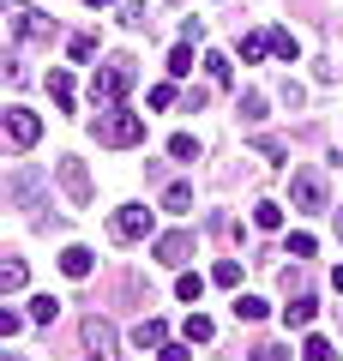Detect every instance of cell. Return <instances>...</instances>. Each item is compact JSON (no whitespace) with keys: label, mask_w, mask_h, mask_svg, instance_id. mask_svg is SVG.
<instances>
[{"label":"cell","mask_w":343,"mask_h":361,"mask_svg":"<svg viewBox=\"0 0 343 361\" xmlns=\"http://www.w3.org/2000/svg\"><path fill=\"white\" fill-rule=\"evenodd\" d=\"M97 139L114 145V151H133V145H145V121L133 115V109H114V115L97 121Z\"/></svg>","instance_id":"1"},{"label":"cell","mask_w":343,"mask_h":361,"mask_svg":"<svg viewBox=\"0 0 343 361\" xmlns=\"http://www.w3.org/2000/svg\"><path fill=\"white\" fill-rule=\"evenodd\" d=\"M127 85H133V66H127V61L97 66V78H90V103H97V109H114L121 97H127Z\"/></svg>","instance_id":"2"},{"label":"cell","mask_w":343,"mask_h":361,"mask_svg":"<svg viewBox=\"0 0 343 361\" xmlns=\"http://www.w3.org/2000/svg\"><path fill=\"white\" fill-rule=\"evenodd\" d=\"M6 30L25 37V42H49V37H54V25L37 13V6H25V0H6Z\"/></svg>","instance_id":"3"},{"label":"cell","mask_w":343,"mask_h":361,"mask_svg":"<svg viewBox=\"0 0 343 361\" xmlns=\"http://www.w3.org/2000/svg\"><path fill=\"white\" fill-rule=\"evenodd\" d=\"M289 199H295V211H301V217H319V211L331 205V199H325V180H319L313 169H295V180H289Z\"/></svg>","instance_id":"4"},{"label":"cell","mask_w":343,"mask_h":361,"mask_svg":"<svg viewBox=\"0 0 343 361\" xmlns=\"http://www.w3.org/2000/svg\"><path fill=\"white\" fill-rule=\"evenodd\" d=\"M54 175H61V187H66L73 205H90V169H85V157H61Z\"/></svg>","instance_id":"5"},{"label":"cell","mask_w":343,"mask_h":361,"mask_svg":"<svg viewBox=\"0 0 343 361\" xmlns=\"http://www.w3.org/2000/svg\"><path fill=\"white\" fill-rule=\"evenodd\" d=\"M6 139H13V151H30L42 139V121L30 109H6Z\"/></svg>","instance_id":"6"},{"label":"cell","mask_w":343,"mask_h":361,"mask_svg":"<svg viewBox=\"0 0 343 361\" xmlns=\"http://www.w3.org/2000/svg\"><path fill=\"white\" fill-rule=\"evenodd\" d=\"M151 235V211L145 205H121L114 211V241H145Z\"/></svg>","instance_id":"7"},{"label":"cell","mask_w":343,"mask_h":361,"mask_svg":"<svg viewBox=\"0 0 343 361\" xmlns=\"http://www.w3.org/2000/svg\"><path fill=\"white\" fill-rule=\"evenodd\" d=\"M85 349L102 361H114V325L109 319H85Z\"/></svg>","instance_id":"8"},{"label":"cell","mask_w":343,"mask_h":361,"mask_svg":"<svg viewBox=\"0 0 343 361\" xmlns=\"http://www.w3.org/2000/svg\"><path fill=\"white\" fill-rule=\"evenodd\" d=\"M193 259V235H163L157 241V265H187Z\"/></svg>","instance_id":"9"},{"label":"cell","mask_w":343,"mask_h":361,"mask_svg":"<svg viewBox=\"0 0 343 361\" xmlns=\"http://www.w3.org/2000/svg\"><path fill=\"white\" fill-rule=\"evenodd\" d=\"M61 271L73 277V283H78V277H90V271H97V259H90V247H66V253H61Z\"/></svg>","instance_id":"10"},{"label":"cell","mask_w":343,"mask_h":361,"mask_svg":"<svg viewBox=\"0 0 343 361\" xmlns=\"http://www.w3.org/2000/svg\"><path fill=\"white\" fill-rule=\"evenodd\" d=\"M133 343H139V349H163V343H169V325H163V319H145L139 331H133Z\"/></svg>","instance_id":"11"},{"label":"cell","mask_w":343,"mask_h":361,"mask_svg":"<svg viewBox=\"0 0 343 361\" xmlns=\"http://www.w3.org/2000/svg\"><path fill=\"white\" fill-rule=\"evenodd\" d=\"M25 277H30L25 259H6V265H0V289H6V295H18V289H25Z\"/></svg>","instance_id":"12"},{"label":"cell","mask_w":343,"mask_h":361,"mask_svg":"<svg viewBox=\"0 0 343 361\" xmlns=\"http://www.w3.org/2000/svg\"><path fill=\"white\" fill-rule=\"evenodd\" d=\"M187 73H193V42L181 37L175 49H169V78H187Z\"/></svg>","instance_id":"13"},{"label":"cell","mask_w":343,"mask_h":361,"mask_svg":"<svg viewBox=\"0 0 343 361\" xmlns=\"http://www.w3.org/2000/svg\"><path fill=\"white\" fill-rule=\"evenodd\" d=\"M211 283L217 289H235V283H241V259H217V265H211Z\"/></svg>","instance_id":"14"},{"label":"cell","mask_w":343,"mask_h":361,"mask_svg":"<svg viewBox=\"0 0 343 361\" xmlns=\"http://www.w3.org/2000/svg\"><path fill=\"white\" fill-rule=\"evenodd\" d=\"M169 157H175V163H199V139H193V133H175V139H169Z\"/></svg>","instance_id":"15"},{"label":"cell","mask_w":343,"mask_h":361,"mask_svg":"<svg viewBox=\"0 0 343 361\" xmlns=\"http://www.w3.org/2000/svg\"><path fill=\"white\" fill-rule=\"evenodd\" d=\"M313 313H319V307H313V295H295L289 307H283V319H289V325H313Z\"/></svg>","instance_id":"16"},{"label":"cell","mask_w":343,"mask_h":361,"mask_svg":"<svg viewBox=\"0 0 343 361\" xmlns=\"http://www.w3.org/2000/svg\"><path fill=\"white\" fill-rule=\"evenodd\" d=\"M181 331H187V343H211V337H217V325L205 319V313H193V319L181 325Z\"/></svg>","instance_id":"17"},{"label":"cell","mask_w":343,"mask_h":361,"mask_svg":"<svg viewBox=\"0 0 343 361\" xmlns=\"http://www.w3.org/2000/svg\"><path fill=\"white\" fill-rule=\"evenodd\" d=\"M49 97H54V103H73V73H49Z\"/></svg>","instance_id":"18"},{"label":"cell","mask_w":343,"mask_h":361,"mask_svg":"<svg viewBox=\"0 0 343 361\" xmlns=\"http://www.w3.org/2000/svg\"><path fill=\"white\" fill-rule=\"evenodd\" d=\"M265 37H271V54H277V61H295V54H301L289 30H265Z\"/></svg>","instance_id":"19"},{"label":"cell","mask_w":343,"mask_h":361,"mask_svg":"<svg viewBox=\"0 0 343 361\" xmlns=\"http://www.w3.org/2000/svg\"><path fill=\"white\" fill-rule=\"evenodd\" d=\"M37 193H42V180H37V175H13V199H18V205H30Z\"/></svg>","instance_id":"20"},{"label":"cell","mask_w":343,"mask_h":361,"mask_svg":"<svg viewBox=\"0 0 343 361\" xmlns=\"http://www.w3.org/2000/svg\"><path fill=\"white\" fill-rule=\"evenodd\" d=\"M54 313H61V301H54V295H37V301H30V325H49Z\"/></svg>","instance_id":"21"},{"label":"cell","mask_w":343,"mask_h":361,"mask_svg":"<svg viewBox=\"0 0 343 361\" xmlns=\"http://www.w3.org/2000/svg\"><path fill=\"white\" fill-rule=\"evenodd\" d=\"M163 211H175V217H181V211H193V187H169V193H163Z\"/></svg>","instance_id":"22"},{"label":"cell","mask_w":343,"mask_h":361,"mask_svg":"<svg viewBox=\"0 0 343 361\" xmlns=\"http://www.w3.org/2000/svg\"><path fill=\"white\" fill-rule=\"evenodd\" d=\"M265 301H259V295H241V301H235V319H265Z\"/></svg>","instance_id":"23"},{"label":"cell","mask_w":343,"mask_h":361,"mask_svg":"<svg viewBox=\"0 0 343 361\" xmlns=\"http://www.w3.org/2000/svg\"><path fill=\"white\" fill-rule=\"evenodd\" d=\"M205 66H211L217 85H229V78H235V61H229V54H205Z\"/></svg>","instance_id":"24"},{"label":"cell","mask_w":343,"mask_h":361,"mask_svg":"<svg viewBox=\"0 0 343 361\" xmlns=\"http://www.w3.org/2000/svg\"><path fill=\"white\" fill-rule=\"evenodd\" d=\"M175 295H181V301H199V295H205V277H193V271H181Z\"/></svg>","instance_id":"25"},{"label":"cell","mask_w":343,"mask_h":361,"mask_svg":"<svg viewBox=\"0 0 343 361\" xmlns=\"http://www.w3.org/2000/svg\"><path fill=\"white\" fill-rule=\"evenodd\" d=\"M301 355H307V361H337V349H331L325 337H307V343H301Z\"/></svg>","instance_id":"26"},{"label":"cell","mask_w":343,"mask_h":361,"mask_svg":"<svg viewBox=\"0 0 343 361\" xmlns=\"http://www.w3.org/2000/svg\"><path fill=\"white\" fill-rule=\"evenodd\" d=\"M253 223L259 229H283V205H253Z\"/></svg>","instance_id":"27"},{"label":"cell","mask_w":343,"mask_h":361,"mask_svg":"<svg viewBox=\"0 0 343 361\" xmlns=\"http://www.w3.org/2000/svg\"><path fill=\"white\" fill-rule=\"evenodd\" d=\"M66 54H73V61H90V54H97V37H85V30H78V37L66 42Z\"/></svg>","instance_id":"28"},{"label":"cell","mask_w":343,"mask_h":361,"mask_svg":"<svg viewBox=\"0 0 343 361\" xmlns=\"http://www.w3.org/2000/svg\"><path fill=\"white\" fill-rule=\"evenodd\" d=\"M283 253H295V259H313V253H319V241H313V235H289V247H283Z\"/></svg>","instance_id":"29"},{"label":"cell","mask_w":343,"mask_h":361,"mask_svg":"<svg viewBox=\"0 0 343 361\" xmlns=\"http://www.w3.org/2000/svg\"><path fill=\"white\" fill-rule=\"evenodd\" d=\"M253 151H259V157H265V163H283V157H289V145H283V139H259V145H253Z\"/></svg>","instance_id":"30"},{"label":"cell","mask_w":343,"mask_h":361,"mask_svg":"<svg viewBox=\"0 0 343 361\" xmlns=\"http://www.w3.org/2000/svg\"><path fill=\"white\" fill-rule=\"evenodd\" d=\"M265 49H271V37H241V49H235V54H241V61H259Z\"/></svg>","instance_id":"31"},{"label":"cell","mask_w":343,"mask_h":361,"mask_svg":"<svg viewBox=\"0 0 343 361\" xmlns=\"http://www.w3.org/2000/svg\"><path fill=\"white\" fill-rule=\"evenodd\" d=\"M241 121H265V97H253V90H247V97H241Z\"/></svg>","instance_id":"32"},{"label":"cell","mask_w":343,"mask_h":361,"mask_svg":"<svg viewBox=\"0 0 343 361\" xmlns=\"http://www.w3.org/2000/svg\"><path fill=\"white\" fill-rule=\"evenodd\" d=\"M247 361H289V349H283V343H259Z\"/></svg>","instance_id":"33"},{"label":"cell","mask_w":343,"mask_h":361,"mask_svg":"<svg viewBox=\"0 0 343 361\" xmlns=\"http://www.w3.org/2000/svg\"><path fill=\"white\" fill-rule=\"evenodd\" d=\"M121 25H133V30L145 25V6H139V0H127V6H121Z\"/></svg>","instance_id":"34"},{"label":"cell","mask_w":343,"mask_h":361,"mask_svg":"<svg viewBox=\"0 0 343 361\" xmlns=\"http://www.w3.org/2000/svg\"><path fill=\"white\" fill-rule=\"evenodd\" d=\"M175 103V85H151V109H169Z\"/></svg>","instance_id":"35"},{"label":"cell","mask_w":343,"mask_h":361,"mask_svg":"<svg viewBox=\"0 0 343 361\" xmlns=\"http://www.w3.org/2000/svg\"><path fill=\"white\" fill-rule=\"evenodd\" d=\"M157 361H187V343H163V349H157Z\"/></svg>","instance_id":"36"},{"label":"cell","mask_w":343,"mask_h":361,"mask_svg":"<svg viewBox=\"0 0 343 361\" xmlns=\"http://www.w3.org/2000/svg\"><path fill=\"white\" fill-rule=\"evenodd\" d=\"M331 289H337V295H343V265H337V271H331Z\"/></svg>","instance_id":"37"},{"label":"cell","mask_w":343,"mask_h":361,"mask_svg":"<svg viewBox=\"0 0 343 361\" xmlns=\"http://www.w3.org/2000/svg\"><path fill=\"white\" fill-rule=\"evenodd\" d=\"M85 6H114V0H85Z\"/></svg>","instance_id":"38"},{"label":"cell","mask_w":343,"mask_h":361,"mask_svg":"<svg viewBox=\"0 0 343 361\" xmlns=\"http://www.w3.org/2000/svg\"><path fill=\"white\" fill-rule=\"evenodd\" d=\"M337 235H343V205H337Z\"/></svg>","instance_id":"39"}]
</instances>
